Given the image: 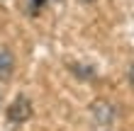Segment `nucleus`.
I'll return each instance as SVG.
<instances>
[{"instance_id":"f257e3e1","label":"nucleus","mask_w":134,"mask_h":131,"mask_svg":"<svg viewBox=\"0 0 134 131\" xmlns=\"http://www.w3.org/2000/svg\"><path fill=\"white\" fill-rule=\"evenodd\" d=\"M117 104L115 102H110V99L105 97H100L95 99V102L90 104V119H93V124L100 126V129H110L117 121Z\"/></svg>"},{"instance_id":"f03ea898","label":"nucleus","mask_w":134,"mask_h":131,"mask_svg":"<svg viewBox=\"0 0 134 131\" xmlns=\"http://www.w3.org/2000/svg\"><path fill=\"white\" fill-rule=\"evenodd\" d=\"M32 114H34V107H32V99L27 95H17L10 102V107H7V121L15 124V126L27 124V121L32 119Z\"/></svg>"},{"instance_id":"7ed1b4c3","label":"nucleus","mask_w":134,"mask_h":131,"mask_svg":"<svg viewBox=\"0 0 134 131\" xmlns=\"http://www.w3.org/2000/svg\"><path fill=\"white\" fill-rule=\"evenodd\" d=\"M15 73V53L7 46H0V80H10Z\"/></svg>"},{"instance_id":"20e7f679","label":"nucleus","mask_w":134,"mask_h":131,"mask_svg":"<svg viewBox=\"0 0 134 131\" xmlns=\"http://www.w3.org/2000/svg\"><path fill=\"white\" fill-rule=\"evenodd\" d=\"M25 3H27V12L29 15H37L44 7V0H25Z\"/></svg>"},{"instance_id":"39448f33","label":"nucleus","mask_w":134,"mask_h":131,"mask_svg":"<svg viewBox=\"0 0 134 131\" xmlns=\"http://www.w3.org/2000/svg\"><path fill=\"white\" fill-rule=\"evenodd\" d=\"M129 80L134 83V63H132V68H129Z\"/></svg>"},{"instance_id":"423d86ee","label":"nucleus","mask_w":134,"mask_h":131,"mask_svg":"<svg viewBox=\"0 0 134 131\" xmlns=\"http://www.w3.org/2000/svg\"><path fill=\"white\" fill-rule=\"evenodd\" d=\"M83 3H93V0H83Z\"/></svg>"}]
</instances>
